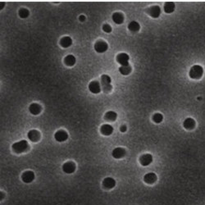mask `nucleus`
<instances>
[{"label":"nucleus","instance_id":"4be33fe9","mask_svg":"<svg viewBox=\"0 0 205 205\" xmlns=\"http://www.w3.org/2000/svg\"><path fill=\"white\" fill-rule=\"evenodd\" d=\"M118 118V114L113 111H109L104 116V118L106 121H116V119Z\"/></svg>","mask_w":205,"mask_h":205},{"label":"nucleus","instance_id":"1a4fd4ad","mask_svg":"<svg viewBox=\"0 0 205 205\" xmlns=\"http://www.w3.org/2000/svg\"><path fill=\"white\" fill-rule=\"evenodd\" d=\"M89 90L93 94H98V93H100L101 91L100 84L96 81H91L90 84H89Z\"/></svg>","mask_w":205,"mask_h":205},{"label":"nucleus","instance_id":"ddd939ff","mask_svg":"<svg viewBox=\"0 0 205 205\" xmlns=\"http://www.w3.org/2000/svg\"><path fill=\"white\" fill-rule=\"evenodd\" d=\"M28 138L29 140H30L31 141L33 142H36L38 141L40 138V132L36 130H31L28 132Z\"/></svg>","mask_w":205,"mask_h":205},{"label":"nucleus","instance_id":"2eb2a0df","mask_svg":"<svg viewBox=\"0 0 205 205\" xmlns=\"http://www.w3.org/2000/svg\"><path fill=\"white\" fill-rule=\"evenodd\" d=\"M103 185L105 189H112L116 185V181L111 177H107L103 181Z\"/></svg>","mask_w":205,"mask_h":205},{"label":"nucleus","instance_id":"39448f33","mask_svg":"<svg viewBox=\"0 0 205 205\" xmlns=\"http://www.w3.org/2000/svg\"><path fill=\"white\" fill-rule=\"evenodd\" d=\"M129 60H130V57L127 54L125 53H121L119 54L117 56V61L118 63H120L121 66H127L129 65Z\"/></svg>","mask_w":205,"mask_h":205},{"label":"nucleus","instance_id":"dca6fc26","mask_svg":"<svg viewBox=\"0 0 205 205\" xmlns=\"http://www.w3.org/2000/svg\"><path fill=\"white\" fill-rule=\"evenodd\" d=\"M144 181L147 184H153L157 181V176L154 172H149L144 176Z\"/></svg>","mask_w":205,"mask_h":205},{"label":"nucleus","instance_id":"cd10ccee","mask_svg":"<svg viewBox=\"0 0 205 205\" xmlns=\"http://www.w3.org/2000/svg\"><path fill=\"white\" fill-rule=\"evenodd\" d=\"M103 30L106 32V33H110L112 31V27L108 25V24H104L103 26Z\"/></svg>","mask_w":205,"mask_h":205},{"label":"nucleus","instance_id":"393cba45","mask_svg":"<svg viewBox=\"0 0 205 205\" xmlns=\"http://www.w3.org/2000/svg\"><path fill=\"white\" fill-rule=\"evenodd\" d=\"M119 71H120L122 75L127 76V75H129L131 72V66H130V65H127V66H121V67L119 68Z\"/></svg>","mask_w":205,"mask_h":205},{"label":"nucleus","instance_id":"a211bd4d","mask_svg":"<svg viewBox=\"0 0 205 205\" xmlns=\"http://www.w3.org/2000/svg\"><path fill=\"white\" fill-rule=\"evenodd\" d=\"M29 111L31 114L38 115L41 112V106L38 104H32L29 107Z\"/></svg>","mask_w":205,"mask_h":205},{"label":"nucleus","instance_id":"f257e3e1","mask_svg":"<svg viewBox=\"0 0 205 205\" xmlns=\"http://www.w3.org/2000/svg\"><path fill=\"white\" fill-rule=\"evenodd\" d=\"M204 74V69L201 66L199 65H195L190 68V77L194 79V80H198L202 77Z\"/></svg>","mask_w":205,"mask_h":205},{"label":"nucleus","instance_id":"c85d7f7f","mask_svg":"<svg viewBox=\"0 0 205 205\" xmlns=\"http://www.w3.org/2000/svg\"><path fill=\"white\" fill-rule=\"evenodd\" d=\"M126 130H127L126 126H121V128H120V131H121V132H126Z\"/></svg>","mask_w":205,"mask_h":205},{"label":"nucleus","instance_id":"b1692460","mask_svg":"<svg viewBox=\"0 0 205 205\" xmlns=\"http://www.w3.org/2000/svg\"><path fill=\"white\" fill-rule=\"evenodd\" d=\"M64 62L67 66L71 67L76 63V57L73 55H67V57L64 58Z\"/></svg>","mask_w":205,"mask_h":205},{"label":"nucleus","instance_id":"6ab92c4d","mask_svg":"<svg viewBox=\"0 0 205 205\" xmlns=\"http://www.w3.org/2000/svg\"><path fill=\"white\" fill-rule=\"evenodd\" d=\"M112 20L116 24L120 25V24L123 23L124 21V16L121 12H115L112 15Z\"/></svg>","mask_w":205,"mask_h":205},{"label":"nucleus","instance_id":"7ed1b4c3","mask_svg":"<svg viewBox=\"0 0 205 205\" xmlns=\"http://www.w3.org/2000/svg\"><path fill=\"white\" fill-rule=\"evenodd\" d=\"M29 145L26 140H21L12 145V150L17 154H21L23 152L26 151Z\"/></svg>","mask_w":205,"mask_h":205},{"label":"nucleus","instance_id":"7c9ffc66","mask_svg":"<svg viewBox=\"0 0 205 205\" xmlns=\"http://www.w3.org/2000/svg\"><path fill=\"white\" fill-rule=\"evenodd\" d=\"M4 5H5V3H4V2H1V4H0V8H1V9H3L4 7Z\"/></svg>","mask_w":205,"mask_h":205},{"label":"nucleus","instance_id":"4468645a","mask_svg":"<svg viewBox=\"0 0 205 205\" xmlns=\"http://www.w3.org/2000/svg\"><path fill=\"white\" fill-rule=\"evenodd\" d=\"M195 121L193 118H186L184 122H183V126L186 129V130H193L195 127Z\"/></svg>","mask_w":205,"mask_h":205},{"label":"nucleus","instance_id":"0eeeda50","mask_svg":"<svg viewBox=\"0 0 205 205\" xmlns=\"http://www.w3.org/2000/svg\"><path fill=\"white\" fill-rule=\"evenodd\" d=\"M62 170L65 173L67 174H71L76 171V164L72 162H67L66 163H64L62 166Z\"/></svg>","mask_w":205,"mask_h":205},{"label":"nucleus","instance_id":"412c9836","mask_svg":"<svg viewBox=\"0 0 205 205\" xmlns=\"http://www.w3.org/2000/svg\"><path fill=\"white\" fill-rule=\"evenodd\" d=\"M176 5L173 2H167L164 4V11L167 13H172L175 10Z\"/></svg>","mask_w":205,"mask_h":205},{"label":"nucleus","instance_id":"9d476101","mask_svg":"<svg viewBox=\"0 0 205 205\" xmlns=\"http://www.w3.org/2000/svg\"><path fill=\"white\" fill-rule=\"evenodd\" d=\"M34 179H35V173L31 171L25 172L21 176V180L25 183H30L33 181Z\"/></svg>","mask_w":205,"mask_h":205},{"label":"nucleus","instance_id":"f03ea898","mask_svg":"<svg viewBox=\"0 0 205 205\" xmlns=\"http://www.w3.org/2000/svg\"><path fill=\"white\" fill-rule=\"evenodd\" d=\"M112 79L108 75H103L101 76V87L104 93H109L112 89L111 84Z\"/></svg>","mask_w":205,"mask_h":205},{"label":"nucleus","instance_id":"f8f14e48","mask_svg":"<svg viewBox=\"0 0 205 205\" xmlns=\"http://www.w3.org/2000/svg\"><path fill=\"white\" fill-rule=\"evenodd\" d=\"M126 154V150L123 148H116L113 149V151L112 153V155L114 158L119 159V158H123Z\"/></svg>","mask_w":205,"mask_h":205},{"label":"nucleus","instance_id":"f3484780","mask_svg":"<svg viewBox=\"0 0 205 205\" xmlns=\"http://www.w3.org/2000/svg\"><path fill=\"white\" fill-rule=\"evenodd\" d=\"M101 133L104 135H110L113 132V127L111 125L105 124L101 126Z\"/></svg>","mask_w":205,"mask_h":205},{"label":"nucleus","instance_id":"aec40b11","mask_svg":"<svg viewBox=\"0 0 205 205\" xmlns=\"http://www.w3.org/2000/svg\"><path fill=\"white\" fill-rule=\"evenodd\" d=\"M72 44V40L71 37L69 36H65V37L62 38L60 41V44L62 47L68 48L70 47Z\"/></svg>","mask_w":205,"mask_h":205},{"label":"nucleus","instance_id":"a878e982","mask_svg":"<svg viewBox=\"0 0 205 205\" xmlns=\"http://www.w3.org/2000/svg\"><path fill=\"white\" fill-rule=\"evenodd\" d=\"M29 15H30V12L26 8H21L19 10V16L21 18H26L29 17Z\"/></svg>","mask_w":205,"mask_h":205},{"label":"nucleus","instance_id":"9b49d317","mask_svg":"<svg viewBox=\"0 0 205 205\" xmlns=\"http://www.w3.org/2000/svg\"><path fill=\"white\" fill-rule=\"evenodd\" d=\"M140 162L142 166H145V167L148 166L153 162V156L149 154L142 155L140 158Z\"/></svg>","mask_w":205,"mask_h":205},{"label":"nucleus","instance_id":"c756f323","mask_svg":"<svg viewBox=\"0 0 205 205\" xmlns=\"http://www.w3.org/2000/svg\"><path fill=\"white\" fill-rule=\"evenodd\" d=\"M79 20L81 21V22H83V21H85V17H84V15H81V16H80V17H79Z\"/></svg>","mask_w":205,"mask_h":205},{"label":"nucleus","instance_id":"423d86ee","mask_svg":"<svg viewBox=\"0 0 205 205\" xmlns=\"http://www.w3.org/2000/svg\"><path fill=\"white\" fill-rule=\"evenodd\" d=\"M55 140L58 142H63L66 141L68 138V134L63 130H59L57 131L55 134H54Z\"/></svg>","mask_w":205,"mask_h":205},{"label":"nucleus","instance_id":"bb28decb","mask_svg":"<svg viewBox=\"0 0 205 205\" xmlns=\"http://www.w3.org/2000/svg\"><path fill=\"white\" fill-rule=\"evenodd\" d=\"M163 120V116L161 113H155L153 116V121H154L155 123H161Z\"/></svg>","mask_w":205,"mask_h":205},{"label":"nucleus","instance_id":"6e6552de","mask_svg":"<svg viewBox=\"0 0 205 205\" xmlns=\"http://www.w3.org/2000/svg\"><path fill=\"white\" fill-rule=\"evenodd\" d=\"M148 13L149 14V16L154 18H158L160 14H161V8L159 6H153V7H149L148 10Z\"/></svg>","mask_w":205,"mask_h":205},{"label":"nucleus","instance_id":"20e7f679","mask_svg":"<svg viewBox=\"0 0 205 205\" xmlns=\"http://www.w3.org/2000/svg\"><path fill=\"white\" fill-rule=\"evenodd\" d=\"M108 44L104 40H99L95 43L94 44V49L97 53H99V54H102V53H104L106 51L108 50Z\"/></svg>","mask_w":205,"mask_h":205},{"label":"nucleus","instance_id":"5701e85b","mask_svg":"<svg viewBox=\"0 0 205 205\" xmlns=\"http://www.w3.org/2000/svg\"><path fill=\"white\" fill-rule=\"evenodd\" d=\"M128 29L132 32H137L140 29V26L137 21H131L128 25Z\"/></svg>","mask_w":205,"mask_h":205}]
</instances>
